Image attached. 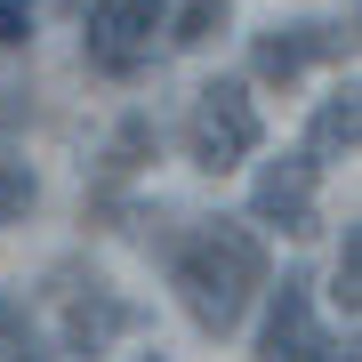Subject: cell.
Masks as SVG:
<instances>
[{"mask_svg": "<svg viewBox=\"0 0 362 362\" xmlns=\"http://www.w3.org/2000/svg\"><path fill=\"white\" fill-rule=\"evenodd\" d=\"M169 282H177L194 330L226 338V330H242L250 298L266 290V242H258L250 226H226V218H218V226H202V233H185V242H177Z\"/></svg>", "mask_w": 362, "mask_h": 362, "instance_id": "cell-1", "label": "cell"}, {"mask_svg": "<svg viewBox=\"0 0 362 362\" xmlns=\"http://www.w3.org/2000/svg\"><path fill=\"white\" fill-rule=\"evenodd\" d=\"M258 105H250L242 81H209L194 89V113H185V161L209 169V177H226V169H242L258 153Z\"/></svg>", "mask_w": 362, "mask_h": 362, "instance_id": "cell-2", "label": "cell"}, {"mask_svg": "<svg viewBox=\"0 0 362 362\" xmlns=\"http://www.w3.org/2000/svg\"><path fill=\"white\" fill-rule=\"evenodd\" d=\"M169 0H89V65L97 73H137L153 57Z\"/></svg>", "mask_w": 362, "mask_h": 362, "instance_id": "cell-3", "label": "cell"}, {"mask_svg": "<svg viewBox=\"0 0 362 362\" xmlns=\"http://www.w3.org/2000/svg\"><path fill=\"white\" fill-rule=\"evenodd\" d=\"M314 57H354V33L346 25H274V33H258V49H250V73L274 81V89H290Z\"/></svg>", "mask_w": 362, "mask_h": 362, "instance_id": "cell-4", "label": "cell"}, {"mask_svg": "<svg viewBox=\"0 0 362 362\" xmlns=\"http://www.w3.org/2000/svg\"><path fill=\"white\" fill-rule=\"evenodd\" d=\"M314 169L306 153H282L258 169V185H250V218L258 226H282V233H314Z\"/></svg>", "mask_w": 362, "mask_h": 362, "instance_id": "cell-5", "label": "cell"}, {"mask_svg": "<svg viewBox=\"0 0 362 362\" xmlns=\"http://www.w3.org/2000/svg\"><path fill=\"white\" fill-rule=\"evenodd\" d=\"M314 346H322V330H314V282L282 274V290L266 306V330H258V362H306Z\"/></svg>", "mask_w": 362, "mask_h": 362, "instance_id": "cell-6", "label": "cell"}, {"mask_svg": "<svg viewBox=\"0 0 362 362\" xmlns=\"http://www.w3.org/2000/svg\"><path fill=\"white\" fill-rule=\"evenodd\" d=\"M129 330H137V306L113 298L105 282H89V290L65 298V354H105L113 338H129Z\"/></svg>", "mask_w": 362, "mask_h": 362, "instance_id": "cell-7", "label": "cell"}, {"mask_svg": "<svg viewBox=\"0 0 362 362\" xmlns=\"http://www.w3.org/2000/svg\"><path fill=\"white\" fill-rule=\"evenodd\" d=\"M362 145V105H354V89H330L322 105H314V129H306V161L322 169V161H346Z\"/></svg>", "mask_w": 362, "mask_h": 362, "instance_id": "cell-8", "label": "cell"}, {"mask_svg": "<svg viewBox=\"0 0 362 362\" xmlns=\"http://www.w3.org/2000/svg\"><path fill=\"white\" fill-rule=\"evenodd\" d=\"M161 153V129H153V113H129L113 129V145H105V177H137L145 161Z\"/></svg>", "mask_w": 362, "mask_h": 362, "instance_id": "cell-9", "label": "cell"}, {"mask_svg": "<svg viewBox=\"0 0 362 362\" xmlns=\"http://www.w3.org/2000/svg\"><path fill=\"white\" fill-rule=\"evenodd\" d=\"M226 8H233V0H185V8L161 16V25H169V40H177V49H202V40L226 25Z\"/></svg>", "mask_w": 362, "mask_h": 362, "instance_id": "cell-10", "label": "cell"}, {"mask_svg": "<svg viewBox=\"0 0 362 362\" xmlns=\"http://www.w3.org/2000/svg\"><path fill=\"white\" fill-rule=\"evenodd\" d=\"M330 306L346 314V322L362 314V233H354V226H346V250H338V282H330Z\"/></svg>", "mask_w": 362, "mask_h": 362, "instance_id": "cell-11", "label": "cell"}, {"mask_svg": "<svg viewBox=\"0 0 362 362\" xmlns=\"http://www.w3.org/2000/svg\"><path fill=\"white\" fill-rule=\"evenodd\" d=\"M33 194H40V185H33V169L16 161V153H0V226H16V218H25Z\"/></svg>", "mask_w": 362, "mask_h": 362, "instance_id": "cell-12", "label": "cell"}, {"mask_svg": "<svg viewBox=\"0 0 362 362\" xmlns=\"http://www.w3.org/2000/svg\"><path fill=\"white\" fill-rule=\"evenodd\" d=\"M33 40V8L25 0H0V49H25Z\"/></svg>", "mask_w": 362, "mask_h": 362, "instance_id": "cell-13", "label": "cell"}, {"mask_svg": "<svg viewBox=\"0 0 362 362\" xmlns=\"http://www.w3.org/2000/svg\"><path fill=\"white\" fill-rule=\"evenodd\" d=\"M306 362H354V346H338V338H322V346H314Z\"/></svg>", "mask_w": 362, "mask_h": 362, "instance_id": "cell-14", "label": "cell"}]
</instances>
